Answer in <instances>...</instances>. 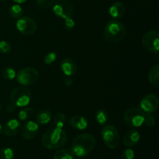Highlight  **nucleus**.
Here are the masks:
<instances>
[{
	"mask_svg": "<svg viewBox=\"0 0 159 159\" xmlns=\"http://www.w3.org/2000/svg\"><path fill=\"white\" fill-rule=\"evenodd\" d=\"M148 79L150 83L155 88L159 86V65H155L151 68L148 74Z\"/></svg>",
	"mask_w": 159,
	"mask_h": 159,
	"instance_id": "a211bd4d",
	"label": "nucleus"
},
{
	"mask_svg": "<svg viewBox=\"0 0 159 159\" xmlns=\"http://www.w3.org/2000/svg\"><path fill=\"white\" fill-rule=\"evenodd\" d=\"M56 58H57V54L55 52L48 53L44 57V63L46 65H51L55 61Z\"/></svg>",
	"mask_w": 159,
	"mask_h": 159,
	"instance_id": "c85d7f7f",
	"label": "nucleus"
},
{
	"mask_svg": "<svg viewBox=\"0 0 159 159\" xmlns=\"http://www.w3.org/2000/svg\"><path fill=\"white\" fill-rule=\"evenodd\" d=\"M144 124L146 126L149 127H152L155 125V119L152 115L151 114H145V117H144Z\"/></svg>",
	"mask_w": 159,
	"mask_h": 159,
	"instance_id": "c756f323",
	"label": "nucleus"
},
{
	"mask_svg": "<svg viewBox=\"0 0 159 159\" xmlns=\"http://www.w3.org/2000/svg\"><path fill=\"white\" fill-rule=\"evenodd\" d=\"M16 106L13 105L12 103H10L9 104V105L6 107V111H7V113H12V112L15 111L16 110Z\"/></svg>",
	"mask_w": 159,
	"mask_h": 159,
	"instance_id": "473e14b6",
	"label": "nucleus"
},
{
	"mask_svg": "<svg viewBox=\"0 0 159 159\" xmlns=\"http://www.w3.org/2000/svg\"><path fill=\"white\" fill-rule=\"evenodd\" d=\"M37 122L41 125L48 124L51 120V113L48 110H42L38 112L36 116Z\"/></svg>",
	"mask_w": 159,
	"mask_h": 159,
	"instance_id": "6ab92c4d",
	"label": "nucleus"
},
{
	"mask_svg": "<svg viewBox=\"0 0 159 159\" xmlns=\"http://www.w3.org/2000/svg\"><path fill=\"white\" fill-rule=\"evenodd\" d=\"M75 25V23L74 20H72L71 18H68L65 20L64 26H65V27L66 28V30H71L74 29Z\"/></svg>",
	"mask_w": 159,
	"mask_h": 159,
	"instance_id": "2f4dec72",
	"label": "nucleus"
},
{
	"mask_svg": "<svg viewBox=\"0 0 159 159\" xmlns=\"http://www.w3.org/2000/svg\"><path fill=\"white\" fill-rule=\"evenodd\" d=\"M55 2V0H36L37 6L42 9H46L51 7Z\"/></svg>",
	"mask_w": 159,
	"mask_h": 159,
	"instance_id": "bb28decb",
	"label": "nucleus"
},
{
	"mask_svg": "<svg viewBox=\"0 0 159 159\" xmlns=\"http://www.w3.org/2000/svg\"><path fill=\"white\" fill-rule=\"evenodd\" d=\"M12 50V46L7 41H0V53L2 54H8Z\"/></svg>",
	"mask_w": 159,
	"mask_h": 159,
	"instance_id": "cd10ccee",
	"label": "nucleus"
},
{
	"mask_svg": "<svg viewBox=\"0 0 159 159\" xmlns=\"http://www.w3.org/2000/svg\"><path fill=\"white\" fill-rule=\"evenodd\" d=\"M96 143V138L91 134H82L74 139L71 151L75 156L83 158L94 149Z\"/></svg>",
	"mask_w": 159,
	"mask_h": 159,
	"instance_id": "f257e3e1",
	"label": "nucleus"
},
{
	"mask_svg": "<svg viewBox=\"0 0 159 159\" xmlns=\"http://www.w3.org/2000/svg\"><path fill=\"white\" fill-rule=\"evenodd\" d=\"M144 48L151 52L159 51V33L157 30H150L146 33L142 38Z\"/></svg>",
	"mask_w": 159,
	"mask_h": 159,
	"instance_id": "1a4fd4ad",
	"label": "nucleus"
},
{
	"mask_svg": "<svg viewBox=\"0 0 159 159\" xmlns=\"http://www.w3.org/2000/svg\"><path fill=\"white\" fill-rule=\"evenodd\" d=\"M14 158V152L10 148H4L0 149V159H12Z\"/></svg>",
	"mask_w": 159,
	"mask_h": 159,
	"instance_id": "a878e982",
	"label": "nucleus"
},
{
	"mask_svg": "<svg viewBox=\"0 0 159 159\" xmlns=\"http://www.w3.org/2000/svg\"><path fill=\"white\" fill-rule=\"evenodd\" d=\"M66 124V117L65 114L61 113H58L55 115L54 118V125L57 128L62 129Z\"/></svg>",
	"mask_w": 159,
	"mask_h": 159,
	"instance_id": "4be33fe9",
	"label": "nucleus"
},
{
	"mask_svg": "<svg viewBox=\"0 0 159 159\" xmlns=\"http://www.w3.org/2000/svg\"><path fill=\"white\" fill-rule=\"evenodd\" d=\"M67 142V134L60 128H51L43 134L41 143L43 147L50 150L58 149L63 147Z\"/></svg>",
	"mask_w": 159,
	"mask_h": 159,
	"instance_id": "f03ea898",
	"label": "nucleus"
},
{
	"mask_svg": "<svg viewBox=\"0 0 159 159\" xmlns=\"http://www.w3.org/2000/svg\"><path fill=\"white\" fill-rule=\"evenodd\" d=\"M101 135L107 148L115 149L118 147L120 144V134L114 126H105L101 130Z\"/></svg>",
	"mask_w": 159,
	"mask_h": 159,
	"instance_id": "39448f33",
	"label": "nucleus"
},
{
	"mask_svg": "<svg viewBox=\"0 0 159 159\" xmlns=\"http://www.w3.org/2000/svg\"><path fill=\"white\" fill-rule=\"evenodd\" d=\"M75 155L70 149H60L54 155V159H74Z\"/></svg>",
	"mask_w": 159,
	"mask_h": 159,
	"instance_id": "aec40b11",
	"label": "nucleus"
},
{
	"mask_svg": "<svg viewBox=\"0 0 159 159\" xmlns=\"http://www.w3.org/2000/svg\"><path fill=\"white\" fill-rule=\"evenodd\" d=\"M126 30L124 24L117 20L110 21L105 26L103 32L104 38L111 43H119L124 40Z\"/></svg>",
	"mask_w": 159,
	"mask_h": 159,
	"instance_id": "7ed1b4c3",
	"label": "nucleus"
},
{
	"mask_svg": "<svg viewBox=\"0 0 159 159\" xmlns=\"http://www.w3.org/2000/svg\"><path fill=\"white\" fill-rule=\"evenodd\" d=\"M34 110L32 108H30V107L23 109V110L19 112V119L23 121L27 120L30 119L32 117V116L34 115Z\"/></svg>",
	"mask_w": 159,
	"mask_h": 159,
	"instance_id": "5701e85b",
	"label": "nucleus"
},
{
	"mask_svg": "<svg viewBox=\"0 0 159 159\" xmlns=\"http://www.w3.org/2000/svg\"><path fill=\"white\" fill-rule=\"evenodd\" d=\"M39 127L37 123L29 120L25 123L21 127V134L24 139L31 140L38 133Z\"/></svg>",
	"mask_w": 159,
	"mask_h": 159,
	"instance_id": "f8f14e48",
	"label": "nucleus"
},
{
	"mask_svg": "<svg viewBox=\"0 0 159 159\" xmlns=\"http://www.w3.org/2000/svg\"><path fill=\"white\" fill-rule=\"evenodd\" d=\"M13 2H15L16 3H19V4H21V3H23L25 2H26L27 0H12Z\"/></svg>",
	"mask_w": 159,
	"mask_h": 159,
	"instance_id": "f704fd0d",
	"label": "nucleus"
},
{
	"mask_svg": "<svg viewBox=\"0 0 159 159\" xmlns=\"http://www.w3.org/2000/svg\"><path fill=\"white\" fill-rule=\"evenodd\" d=\"M65 85H67V86H71V85L73 84V79L70 77L67 78V79H65Z\"/></svg>",
	"mask_w": 159,
	"mask_h": 159,
	"instance_id": "72a5a7b5",
	"label": "nucleus"
},
{
	"mask_svg": "<svg viewBox=\"0 0 159 159\" xmlns=\"http://www.w3.org/2000/svg\"><path fill=\"white\" fill-rule=\"evenodd\" d=\"M141 110L147 113H152L156 111L158 108L159 100L158 96L154 94H148L141 99Z\"/></svg>",
	"mask_w": 159,
	"mask_h": 159,
	"instance_id": "9b49d317",
	"label": "nucleus"
},
{
	"mask_svg": "<svg viewBox=\"0 0 159 159\" xmlns=\"http://www.w3.org/2000/svg\"><path fill=\"white\" fill-rule=\"evenodd\" d=\"M2 130H3V128H2V124H0V134H2Z\"/></svg>",
	"mask_w": 159,
	"mask_h": 159,
	"instance_id": "c9c22d12",
	"label": "nucleus"
},
{
	"mask_svg": "<svg viewBox=\"0 0 159 159\" xmlns=\"http://www.w3.org/2000/svg\"><path fill=\"white\" fill-rule=\"evenodd\" d=\"M125 12V6L120 2H116L109 9V13L110 16L114 19H119L124 16Z\"/></svg>",
	"mask_w": 159,
	"mask_h": 159,
	"instance_id": "dca6fc26",
	"label": "nucleus"
},
{
	"mask_svg": "<svg viewBox=\"0 0 159 159\" xmlns=\"http://www.w3.org/2000/svg\"><path fill=\"white\" fill-rule=\"evenodd\" d=\"M96 120L100 125H104L109 121V114L107 111L103 109L97 110L96 113Z\"/></svg>",
	"mask_w": 159,
	"mask_h": 159,
	"instance_id": "412c9836",
	"label": "nucleus"
},
{
	"mask_svg": "<svg viewBox=\"0 0 159 159\" xmlns=\"http://www.w3.org/2000/svg\"><path fill=\"white\" fill-rule=\"evenodd\" d=\"M11 103L16 107H24L30 103L31 99V93L29 89L23 86L14 89L9 96Z\"/></svg>",
	"mask_w": 159,
	"mask_h": 159,
	"instance_id": "20e7f679",
	"label": "nucleus"
},
{
	"mask_svg": "<svg viewBox=\"0 0 159 159\" xmlns=\"http://www.w3.org/2000/svg\"><path fill=\"white\" fill-rule=\"evenodd\" d=\"M16 28L23 35L30 36L34 34L37 30L35 20L29 16L20 17L16 22Z\"/></svg>",
	"mask_w": 159,
	"mask_h": 159,
	"instance_id": "6e6552de",
	"label": "nucleus"
},
{
	"mask_svg": "<svg viewBox=\"0 0 159 159\" xmlns=\"http://www.w3.org/2000/svg\"><path fill=\"white\" fill-rule=\"evenodd\" d=\"M9 12L12 18L19 19L23 15V9L20 5H13L10 7Z\"/></svg>",
	"mask_w": 159,
	"mask_h": 159,
	"instance_id": "b1692460",
	"label": "nucleus"
},
{
	"mask_svg": "<svg viewBox=\"0 0 159 159\" xmlns=\"http://www.w3.org/2000/svg\"><path fill=\"white\" fill-rule=\"evenodd\" d=\"M2 76L6 80H12L16 77V72L11 67H6L2 70Z\"/></svg>",
	"mask_w": 159,
	"mask_h": 159,
	"instance_id": "393cba45",
	"label": "nucleus"
},
{
	"mask_svg": "<svg viewBox=\"0 0 159 159\" xmlns=\"http://www.w3.org/2000/svg\"><path fill=\"white\" fill-rule=\"evenodd\" d=\"M0 111H1V103H0Z\"/></svg>",
	"mask_w": 159,
	"mask_h": 159,
	"instance_id": "e433bc0d",
	"label": "nucleus"
},
{
	"mask_svg": "<svg viewBox=\"0 0 159 159\" xmlns=\"http://www.w3.org/2000/svg\"><path fill=\"white\" fill-rule=\"evenodd\" d=\"M140 138H141V135L139 132L137 130H131L125 134L123 142L126 147L132 148L139 142Z\"/></svg>",
	"mask_w": 159,
	"mask_h": 159,
	"instance_id": "2eb2a0df",
	"label": "nucleus"
},
{
	"mask_svg": "<svg viewBox=\"0 0 159 159\" xmlns=\"http://www.w3.org/2000/svg\"><path fill=\"white\" fill-rule=\"evenodd\" d=\"M39 73L37 69L31 67L20 70L16 75L17 81L22 85H32L37 82Z\"/></svg>",
	"mask_w": 159,
	"mask_h": 159,
	"instance_id": "0eeeda50",
	"label": "nucleus"
},
{
	"mask_svg": "<svg viewBox=\"0 0 159 159\" xmlns=\"http://www.w3.org/2000/svg\"><path fill=\"white\" fill-rule=\"evenodd\" d=\"M1 1H4V0H1Z\"/></svg>",
	"mask_w": 159,
	"mask_h": 159,
	"instance_id": "4c0bfd02",
	"label": "nucleus"
},
{
	"mask_svg": "<svg viewBox=\"0 0 159 159\" xmlns=\"http://www.w3.org/2000/svg\"><path fill=\"white\" fill-rule=\"evenodd\" d=\"M53 12L57 17L65 20L71 18L74 13V8L72 4L67 0H61L54 4Z\"/></svg>",
	"mask_w": 159,
	"mask_h": 159,
	"instance_id": "9d476101",
	"label": "nucleus"
},
{
	"mask_svg": "<svg viewBox=\"0 0 159 159\" xmlns=\"http://www.w3.org/2000/svg\"><path fill=\"white\" fill-rule=\"evenodd\" d=\"M69 124L71 127L80 130H85L88 127V120L86 118L82 116H78V115L71 118Z\"/></svg>",
	"mask_w": 159,
	"mask_h": 159,
	"instance_id": "f3484780",
	"label": "nucleus"
},
{
	"mask_svg": "<svg viewBox=\"0 0 159 159\" xmlns=\"http://www.w3.org/2000/svg\"><path fill=\"white\" fill-rule=\"evenodd\" d=\"M61 68L64 74L68 77L73 76L78 71V66L76 62L70 57H66L61 61Z\"/></svg>",
	"mask_w": 159,
	"mask_h": 159,
	"instance_id": "ddd939ff",
	"label": "nucleus"
},
{
	"mask_svg": "<svg viewBox=\"0 0 159 159\" xmlns=\"http://www.w3.org/2000/svg\"><path fill=\"white\" fill-rule=\"evenodd\" d=\"M21 127L22 126L20 121L16 119H11L5 124L2 131H4L6 136H15L20 131Z\"/></svg>",
	"mask_w": 159,
	"mask_h": 159,
	"instance_id": "4468645a",
	"label": "nucleus"
},
{
	"mask_svg": "<svg viewBox=\"0 0 159 159\" xmlns=\"http://www.w3.org/2000/svg\"><path fill=\"white\" fill-rule=\"evenodd\" d=\"M145 113L139 108L132 107L124 114V120L127 125L131 127H139L144 124Z\"/></svg>",
	"mask_w": 159,
	"mask_h": 159,
	"instance_id": "423d86ee",
	"label": "nucleus"
},
{
	"mask_svg": "<svg viewBox=\"0 0 159 159\" xmlns=\"http://www.w3.org/2000/svg\"><path fill=\"white\" fill-rule=\"evenodd\" d=\"M134 152L132 149L127 148L123 152L122 159H134Z\"/></svg>",
	"mask_w": 159,
	"mask_h": 159,
	"instance_id": "7c9ffc66",
	"label": "nucleus"
}]
</instances>
